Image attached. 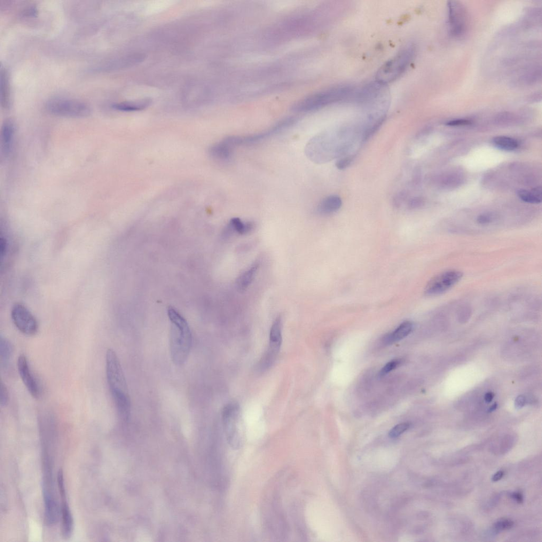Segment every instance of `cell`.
Here are the masks:
<instances>
[{"label": "cell", "mask_w": 542, "mask_h": 542, "mask_svg": "<svg viewBox=\"0 0 542 542\" xmlns=\"http://www.w3.org/2000/svg\"><path fill=\"white\" fill-rule=\"evenodd\" d=\"M239 407L237 404L226 405L223 410L222 417L227 441L233 449H238L241 445V439L236 429L235 421L237 418Z\"/></svg>", "instance_id": "obj_10"}, {"label": "cell", "mask_w": 542, "mask_h": 542, "mask_svg": "<svg viewBox=\"0 0 542 542\" xmlns=\"http://www.w3.org/2000/svg\"><path fill=\"white\" fill-rule=\"evenodd\" d=\"M14 133V123L10 120H5L2 124L1 131V150L5 156L9 155L11 152Z\"/></svg>", "instance_id": "obj_13"}, {"label": "cell", "mask_w": 542, "mask_h": 542, "mask_svg": "<svg viewBox=\"0 0 542 542\" xmlns=\"http://www.w3.org/2000/svg\"><path fill=\"white\" fill-rule=\"evenodd\" d=\"M9 400V391L7 390L5 384L1 381V397H0V403L1 406H5L8 403Z\"/></svg>", "instance_id": "obj_30"}, {"label": "cell", "mask_w": 542, "mask_h": 542, "mask_svg": "<svg viewBox=\"0 0 542 542\" xmlns=\"http://www.w3.org/2000/svg\"><path fill=\"white\" fill-rule=\"evenodd\" d=\"M171 321L170 346L173 362L181 366L186 362L192 347V336L185 319L175 309H168Z\"/></svg>", "instance_id": "obj_2"}, {"label": "cell", "mask_w": 542, "mask_h": 542, "mask_svg": "<svg viewBox=\"0 0 542 542\" xmlns=\"http://www.w3.org/2000/svg\"><path fill=\"white\" fill-rule=\"evenodd\" d=\"M493 396L491 393H488L485 396V400L486 402L490 403L492 400Z\"/></svg>", "instance_id": "obj_39"}, {"label": "cell", "mask_w": 542, "mask_h": 542, "mask_svg": "<svg viewBox=\"0 0 542 542\" xmlns=\"http://www.w3.org/2000/svg\"><path fill=\"white\" fill-rule=\"evenodd\" d=\"M353 160V156L347 157L338 161L336 163V166L337 169L340 170H344L350 166V164L352 162Z\"/></svg>", "instance_id": "obj_31"}, {"label": "cell", "mask_w": 542, "mask_h": 542, "mask_svg": "<svg viewBox=\"0 0 542 542\" xmlns=\"http://www.w3.org/2000/svg\"><path fill=\"white\" fill-rule=\"evenodd\" d=\"M0 90L2 107L8 108L10 104V92L8 74L5 67L1 65L0 73Z\"/></svg>", "instance_id": "obj_15"}, {"label": "cell", "mask_w": 542, "mask_h": 542, "mask_svg": "<svg viewBox=\"0 0 542 542\" xmlns=\"http://www.w3.org/2000/svg\"><path fill=\"white\" fill-rule=\"evenodd\" d=\"M413 325L411 321H405L395 330L384 338V342L390 344L402 340L412 331Z\"/></svg>", "instance_id": "obj_16"}, {"label": "cell", "mask_w": 542, "mask_h": 542, "mask_svg": "<svg viewBox=\"0 0 542 542\" xmlns=\"http://www.w3.org/2000/svg\"><path fill=\"white\" fill-rule=\"evenodd\" d=\"M525 403V399L523 396L518 397L516 401V405L518 408L523 407Z\"/></svg>", "instance_id": "obj_38"}, {"label": "cell", "mask_w": 542, "mask_h": 542, "mask_svg": "<svg viewBox=\"0 0 542 542\" xmlns=\"http://www.w3.org/2000/svg\"><path fill=\"white\" fill-rule=\"evenodd\" d=\"M17 367L20 378L30 395L36 399L39 398L41 396V388L24 355H20L18 358Z\"/></svg>", "instance_id": "obj_11"}, {"label": "cell", "mask_w": 542, "mask_h": 542, "mask_svg": "<svg viewBox=\"0 0 542 542\" xmlns=\"http://www.w3.org/2000/svg\"><path fill=\"white\" fill-rule=\"evenodd\" d=\"M512 497L518 503H522L523 501V497L522 494L520 493H514L512 494Z\"/></svg>", "instance_id": "obj_37"}, {"label": "cell", "mask_w": 542, "mask_h": 542, "mask_svg": "<svg viewBox=\"0 0 542 542\" xmlns=\"http://www.w3.org/2000/svg\"><path fill=\"white\" fill-rule=\"evenodd\" d=\"M504 473L503 471H499L496 474H494L492 477V480L494 482H497L501 480V478L503 477Z\"/></svg>", "instance_id": "obj_36"}, {"label": "cell", "mask_w": 542, "mask_h": 542, "mask_svg": "<svg viewBox=\"0 0 542 542\" xmlns=\"http://www.w3.org/2000/svg\"><path fill=\"white\" fill-rule=\"evenodd\" d=\"M415 52L414 45L405 46L379 69L376 74V82L385 86L396 80L409 67Z\"/></svg>", "instance_id": "obj_4"}, {"label": "cell", "mask_w": 542, "mask_h": 542, "mask_svg": "<svg viewBox=\"0 0 542 542\" xmlns=\"http://www.w3.org/2000/svg\"><path fill=\"white\" fill-rule=\"evenodd\" d=\"M296 121L294 119H288L281 121L268 130L258 133L257 134L246 136H230L224 139L233 148L235 146L250 145L260 141L287 129Z\"/></svg>", "instance_id": "obj_7"}, {"label": "cell", "mask_w": 542, "mask_h": 542, "mask_svg": "<svg viewBox=\"0 0 542 542\" xmlns=\"http://www.w3.org/2000/svg\"><path fill=\"white\" fill-rule=\"evenodd\" d=\"M407 196V193L405 192H402L397 194L395 198L394 203L397 206H400L406 199Z\"/></svg>", "instance_id": "obj_34"}, {"label": "cell", "mask_w": 542, "mask_h": 542, "mask_svg": "<svg viewBox=\"0 0 542 542\" xmlns=\"http://www.w3.org/2000/svg\"><path fill=\"white\" fill-rule=\"evenodd\" d=\"M492 141L494 146L505 151H514L519 145L515 139L504 136L494 137Z\"/></svg>", "instance_id": "obj_21"}, {"label": "cell", "mask_w": 542, "mask_h": 542, "mask_svg": "<svg viewBox=\"0 0 542 542\" xmlns=\"http://www.w3.org/2000/svg\"><path fill=\"white\" fill-rule=\"evenodd\" d=\"M258 268L259 264L256 262L238 278L236 285L241 292L245 290L249 286L253 281Z\"/></svg>", "instance_id": "obj_18"}, {"label": "cell", "mask_w": 542, "mask_h": 542, "mask_svg": "<svg viewBox=\"0 0 542 542\" xmlns=\"http://www.w3.org/2000/svg\"><path fill=\"white\" fill-rule=\"evenodd\" d=\"M282 342V319L279 316L274 320L270 333V343L281 345Z\"/></svg>", "instance_id": "obj_23"}, {"label": "cell", "mask_w": 542, "mask_h": 542, "mask_svg": "<svg viewBox=\"0 0 542 542\" xmlns=\"http://www.w3.org/2000/svg\"><path fill=\"white\" fill-rule=\"evenodd\" d=\"M496 408L497 405L494 404L490 408V412H493V411L495 410L496 409Z\"/></svg>", "instance_id": "obj_40"}, {"label": "cell", "mask_w": 542, "mask_h": 542, "mask_svg": "<svg viewBox=\"0 0 542 542\" xmlns=\"http://www.w3.org/2000/svg\"><path fill=\"white\" fill-rule=\"evenodd\" d=\"M151 101L145 99L134 102H124L116 104L113 106L117 111L124 112H132L143 111L150 105Z\"/></svg>", "instance_id": "obj_17"}, {"label": "cell", "mask_w": 542, "mask_h": 542, "mask_svg": "<svg viewBox=\"0 0 542 542\" xmlns=\"http://www.w3.org/2000/svg\"><path fill=\"white\" fill-rule=\"evenodd\" d=\"M385 116L380 118L378 120L371 125L370 127L367 128L364 133L363 140L365 141L368 140L371 137H372L374 133L378 130V129L381 126L382 123L384 121Z\"/></svg>", "instance_id": "obj_26"}, {"label": "cell", "mask_w": 542, "mask_h": 542, "mask_svg": "<svg viewBox=\"0 0 542 542\" xmlns=\"http://www.w3.org/2000/svg\"><path fill=\"white\" fill-rule=\"evenodd\" d=\"M410 427L411 423L409 422L399 423L391 429L389 434V437L392 438L398 437L409 429Z\"/></svg>", "instance_id": "obj_25"}, {"label": "cell", "mask_w": 542, "mask_h": 542, "mask_svg": "<svg viewBox=\"0 0 542 542\" xmlns=\"http://www.w3.org/2000/svg\"><path fill=\"white\" fill-rule=\"evenodd\" d=\"M355 90L350 85H338L314 93L298 102L293 111L298 113H307L316 111L328 105L352 98Z\"/></svg>", "instance_id": "obj_3"}, {"label": "cell", "mask_w": 542, "mask_h": 542, "mask_svg": "<svg viewBox=\"0 0 542 542\" xmlns=\"http://www.w3.org/2000/svg\"><path fill=\"white\" fill-rule=\"evenodd\" d=\"M342 203V200L339 196L330 195L320 203L319 211L321 213L331 214L339 210Z\"/></svg>", "instance_id": "obj_19"}, {"label": "cell", "mask_w": 542, "mask_h": 542, "mask_svg": "<svg viewBox=\"0 0 542 542\" xmlns=\"http://www.w3.org/2000/svg\"><path fill=\"white\" fill-rule=\"evenodd\" d=\"M494 219L495 218L492 214L485 213L479 215L477 217L476 222L479 225L487 226L491 224Z\"/></svg>", "instance_id": "obj_28"}, {"label": "cell", "mask_w": 542, "mask_h": 542, "mask_svg": "<svg viewBox=\"0 0 542 542\" xmlns=\"http://www.w3.org/2000/svg\"><path fill=\"white\" fill-rule=\"evenodd\" d=\"M519 198L524 202L538 204L542 202V191L541 187L533 188L530 191L526 190H520L517 192Z\"/></svg>", "instance_id": "obj_20"}, {"label": "cell", "mask_w": 542, "mask_h": 542, "mask_svg": "<svg viewBox=\"0 0 542 542\" xmlns=\"http://www.w3.org/2000/svg\"><path fill=\"white\" fill-rule=\"evenodd\" d=\"M402 363V359H397L392 360L391 361H390V362L385 365L384 367L381 369V370L380 372V375L381 376L386 375L391 371L395 370V368L398 367Z\"/></svg>", "instance_id": "obj_27"}, {"label": "cell", "mask_w": 542, "mask_h": 542, "mask_svg": "<svg viewBox=\"0 0 542 542\" xmlns=\"http://www.w3.org/2000/svg\"><path fill=\"white\" fill-rule=\"evenodd\" d=\"M463 277L462 272L456 270L440 273L428 282L425 294L427 296L441 295L457 285Z\"/></svg>", "instance_id": "obj_6"}, {"label": "cell", "mask_w": 542, "mask_h": 542, "mask_svg": "<svg viewBox=\"0 0 542 542\" xmlns=\"http://www.w3.org/2000/svg\"><path fill=\"white\" fill-rule=\"evenodd\" d=\"M233 149L230 144H228L225 139L219 142L213 146L209 150L210 155L214 159L219 161H227L231 158L233 154Z\"/></svg>", "instance_id": "obj_14"}, {"label": "cell", "mask_w": 542, "mask_h": 542, "mask_svg": "<svg viewBox=\"0 0 542 542\" xmlns=\"http://www.w3.org/2000/svg\"><path fill=\"white\" fill-rule=\"evenodd\" d=\"M106 376L108 386L120 417L128 421L131 402L126 380L120 361L113 349L106 353Z\"/></svg>", "instance_id": "obj_1"}, {"label": "cell", "mask_w": 542, "mask_h": 542, "mask_svg": "<svg viewBox=\"0 0 542 542\" xmlns=\"http://www.w3.org/2000/svg\"><path fill=\"white\" fill-rule=\"evenodd\" d=\"M11 315L14 325L21 333L28 336H33L37 333L38 321L26 306L20 303L14 304Z\"/></svg>", "instance_id": "obj_8"}, {"label": "cell", "mask_w": 542, "mask_h": 542, "mask_svg": "<svg viewBox=\"0 0 542 542\" xmlns=\"http://www.w3.org/2000/svg\"><path fill=\"white\" fill-rule=\"evenodd\" d=\"M471 123L472 122L470 120L462 119L451 120L447 122L446 124L450 125V126H461V125H470Z\"/></svg>", "instance_id": "obj_33"}, {"label": "cell", "mask_w": 542, "mask_h": 542, "mask_svg": "<svg viewBox=\"0 0 542 542\" xmlns=\"http://www.w3.org/2000/svg\"><path fill=\"white\" fill-rule=\"evenodd\" d=\"M447 10L451 34L455 37L464 35L468 24V13L464 5L458 1H449Z\"/></svg>", "instance_id": "obj_9"}, {"label": "cell", "mask_w": 542, "mask_h": 542, "mask_svg": "<svg viewBox=\"0 0 542 542\" xmlns=\"http://www.w3.org/2000/svg\"><path fill=\"white\" fill-rule=\"evenodd\" d=\"M253 229V224L250 222L243 223L239 218H234L231 220L228 229L237 232L241 235H245L249 233Z\"/></svg>", "instance_id": "obj_22"}, {"label": "cell", "mask_w": 542, "mask_h": 542, "mask_svg": "<svg viewBox=\"0 0 542 542\" xmlns=\"http://www.w3.org/2000/svg\"><path fill=\"white\" fill-rule=\"evenodd\" d=\"M424 200L421 197H415L411 199L408 203V208L415 209L421 207L423 205Z\"/></svg>", "instance_id": "obj_32"}, {"label": "cell", "mask_w": 542, "mask_h": 542, "mask_svg": "<svg viewBox=\"0 0 542 542\" xmlns=\"http://www.w3.org/2000/svg\"><path fill=\"white\" fill-rule=\"evenodd\" d=\"M46 109L54 115L70 118L87 117L91 112L90 106L85 102L65 98L50 99L46 104Z\"/></svg>", "instance_id": "obj_5"}, {"label": "cell", "mask_w": 542, "mask_h": 542, "mask_svg": "<svg viewBox=\"0 0 542 542\" xmlns=\"http://www.w3.org/2000/svg\"><path fill=\"white\" fill-rule=\"evenodd\" d=\"M13 348L11 343L5 337H0V358L3 362L6 363L11 358Z\"/></svg>", "instance_id": "obj_24"}, {"label": "cell", "mask_w": 542, "mask_h": 542, "mask_svg": "<svg viewBox=\"0 0 542 542\" xmlns=\"http://www.w3.org/2000/svg\"><path fill=\"white\" fill-rule=\"evenodd\" d=\"M514 525L513 521L509 520H500L494 525V529L496 531H501L511 529Z\"/></svg>", "instance_id": "obj_29"}, {"label": "cell", "mask_w": 542, "mask_h": 542, "mask_svg": "<svg viewBox=\"0 0 542 542\" xmlns=\"http://www.w3.org/2000/svg\"><path fill=\"white\" fill-rule=\"evenodd\" d=\"M61 499L60 508L61 533L62 538L68 539L71 537L74 529L73 516L67 502L66 493L60 495Z\"/></svg>", "instance_id": "obj_12"}, {"label": "cell", "mask_w": 542, "mask_h": 542, "mask_svg": "<svg viewBox=\"0 0 542 542\" xmlns=\"http://www.w3.org/2000/svg\"><path fill=\"white\" fill-rule=\"evenodd\" d=\"M1 245L0 249H1V256L2 258L4 255H5L6 250V241L5 239L3 238L1 239V245Z\"/></svg>", "instance_id": "obj_35"}]
</instances>
